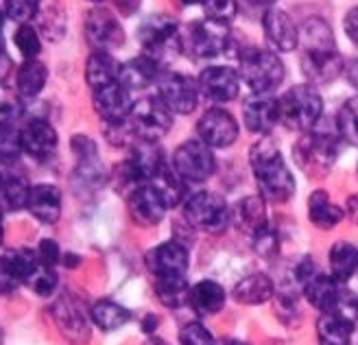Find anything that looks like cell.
I'll list each match as a JSON object with an SVG mask.
<instances>
[{
	"instance_id": "obj_1",
	"label": "cell",
	"mask_w": 358,
	"mask_h": 345,
	"mask_svg": "<svg viewBox=\"0 0 358 345\" xmlns=\"http://www.w3.org/2000/svg\"><path fill=\"white\" fill-rule=\"evenodd\" d=\"M303 55L301 72L313 83H330L343 72V57L336 48L330 24L321 17L303 22Z\"/></svg>"
},
{
	"instance_id": "obj_2",
	"label": "cell",
	"mask_w": 358,
	"mask_h": 345,
	"mask_svg": "<svg viewBox=\"0 0 358 345\" xmlns=\"http://www.w3.org/2000/svg\"><path fill=\"white\" fill-rule=\"evenodd\" d=\"M249 164H252L254 177L260 188V197L264 202L282 204L293 197V173L286 169V162L271 138H262L249 149Z\"/></svg>"
},
{
	"instance_id": "obj_3",
	"label": "cell",
	"mask_w": 358,
	"mask_h": 345,
	"mask_svg": "<svg viewBox=\"0 0 358 345\" xmlns=\"http://www.w3.org/2000/svg\"><path fill=\"white\" fill-rule=\"evenodd\" d=\"M238 77L258 97H268L286 77V70L278 52L260 46H241L236 52Z\"/></svg>"
},
{
	"instance_id": "obj_4",
	"label": "cell",
	"mask_w": 358,
	"mask_h": 345,
	"mask_svg": "<svg viewBox=\"0 0 358 345\" xmlns=\"http://www.w3.org/2000/svg\"><path fill=\"white\" fill-rule=\"evenodd\" d=\"M280 105V122L289 129L308 134L324 114V99L310 83L293 85L289 92L278 99Z\"/></svg>"
},
{
	"instance_id": "obj_5",
	"label": "cell",
	"mask_w": 358,
	"mask_h": 345,
	"mask_svg": "<svg viewBox=\"0 0 358 345\" xmlns=\"http://www.w3.org/2000/svg\"><path fill=\"white\" fill-rule=\"evenodd\" d=\"M295 164L310 177H326L338 157V140L328 132H308L293 147Z\"/></svg>"
},
{
	"instance_id": "obj_6",
	"label": "cell",
	"mask_w": 358,
	"mask_h": 345,
	"mask_svg": "<svg viewBox=\"0 0 358 345\" xmlns=\"http://www.w3.org/2000/svg\"><path fill=\"white\" fill-rule=\"evenodd\" d=\"M231 31L227 24H219L212 20H194L182 29V52L190 59H214L221 52H229Z\"/></svg>"
},
{
	"instance_id": "obj_7",
	"label": "cell",
	"mask_w": 358,
	"mask_h": 345,
	"mask_svg": "<svg viewBox=\"0 0 358 345\" xmlns=\"http://www.w3.org/2000/svg\"><path fill=\"white\" fill-rule=\"evenodd\" d=\"M138 42L145 55L166 66L169 57L182 52V27L169 15H149L138 29Z\"/></svg>"
},
{
	"instance_id": "obj_8",
	"label": "cell",
	"mask_w": 358,
	"mask_h": 345,
	"mask_svg": "<svg viewBox=\"0 0 358 345\" xmlns=\"http://www.w3.org/2000/svg\"><path fill=\"white\" fill-rule=\"evenodd\" d=\"M184 216L194 230L219 234L231 221V208L221 195L201 190V192L192 195L186 202Z\"/></svg>"
},
{
	"instance_id": "obj_9",
	"label": "cell",
	"mask_w": 358,
	"mask_h": 345,
	"mask_svg": "<svg viewBox=\"0 0 358 345\" xmlns=\"http://www.w3.org/2000/svg\"><path fill=\"white\" fill-rule=\"evenodd\" d=\"M173 112L157 97H147L134 103L127 116L138 142H157L173 127Z\"/></svg>"
},
{
	"instance_id": "obj_10",
	"label": "cell",
	"mask_w": 358,
	"mask_h": 345,
	"mask_svg": "<svg viewBox=\"0 0 358 345\" xmlns=\"http://www.w3.org/2000/svg\"><path fill=\"white\" fill-rule=\"evenodd\" d=\"M173 169L184 181L201 184L217 173V157L201 140H186L173 153Z\"/></svg>"
},
{
	"instance_id": "obj_11",
	"label": "cell",
	"mask_w": 358,
	"mask_h": 345,
	"mask_svg": "<svg viewBox=\"0 0 358 345\" xmlns=\"http://www.w3.org/2000/svg\"><path fill=\"white\" fill-rule=\"evenodd\" d=\"M85 40L94 52H110L124 44V31L114 11L107 7H94L85 15Z\"/></svg>"
},
{
	"instance_id": "obj_12",
	"label": "cell",
	"mask_w": 358,
	"mask_h": 345,
	"mask_svg": "<svg viewBox=\"0 0 358 345\" xmlns=\"http://www.w3.org/2000/svg\"><path fill=\"white\" fill-rule=\"evenodd\" d=\"M157 99L173 114H192L199 103V85L182 72H164L157 81Z\"/></svg>"
},
{
	"instance_id": "obj_13",
	"label": "cell",
	"mask_w": 358,
	"mask_h": 345,
	"mask_svg": "<svg viewBox=\"0 0 358 345\" xmlns=\"http://www.w3.org/2000/svg\"><path fill=\"white\" fill-rule=\"evenodd\" d=\"M196 134L210 149H225L238 140V122L227 110L212 107L196 122Z\"/></svg>"
},
{
	"instance_id": "obj_14",
	"label": "cell",
	"mask_w": 358,
	"mask_h": 345,
	"mask_svg": "<svg viewBox=\"0 0 358 345\" xmlns=\"http://www.w3.org/2000/svg\"><path fill=\"white\" fill-rule=\"evenodd\" d=\"M40 258L35 249H17L0 256V295H9L27 284V280L38 271Z\"/></svg>"
},
{
	"instance_id": "obj_15",
	"label": "cell",
	"mask_w": 358,
	"mask_h": 345,
	"mask_svg": "<svg viewBox=\"0 0 358 345\" xmlns=\"http://www.w3.org/2000/svg\"><path fill=\"white\" fill-rule=\"evenodd\" d=\"M196 85H199V94L203 99L212 103H229L238 97L241 77L229 66H210L199 75Z\"/></svg>"
},
{
	"instance_id": "obj_16",
	"label": "cell",
	"mask_w": 358,
	"mask_h": 345,
	"mask_svg": "<svg viewBox=\"0 0 358 345\" xmlns=\"http://www.w3.org/2000/svg\"><path fill=\"white\" fill-rule=\"evenodd\" d=\"M127 210L131 221L140 227H153L159 221H164V214L169 210L164 197L153 184L140 186L127 197Z\"/></svg>"
},
{
	"instance_id": "obj_17",
	"label": "cell",
	"mask_w": 358,
	"mask_h": 345,
	"mask_svg": "<svg viewBox=\"0 0 358 345\" xmlns=\"http://www.w3.org/2000/svg\"><path fill=\"white\" fill-rule=\"evenodd\" d=\"M22 151L35 162H48L57 151L59 136L46 118H31L22 129Z\"/></svg>"
},
{
	"instance_id": "obj_18",
	"label": "cell",
	"mask_w": 358,
	"mask_h": 345,
	"mask_svg": "<svg viewBox=\"0 0 358 345\" xmlns=\"http://www.w3.org/2000/svg\"><path fill=\"white\" fill-rule=\"evenodd\" d=\"M147 267L157 280L159 278H186L188 249L177 241H166L147 253Z\"/></svg>"
},
{
	"instance_id": "obj_19",
	"label": "cell",
	"mask_w": 358,
	"mask_h": 345,
	"mask_svg": "<svg viewBox=\"0 0 358 345\" xmlns=\"http://www.w3.org/2000/svg\"><path fill=\"white\" fill-rule=\"evenodd\" d=\"M52 319L57 321L62 335L73 341L75 345H81L90 339V325L83 308L73 295H62L52 304Z\"/></svg>"
},
{
	"instance_id": "obj_20",
	"label": "cell",
	"mask_w": 358,
	"mask_h": 345,
	"mask_svg": "<svg viewBox=\"0 0 358 345\" xmlns=\"http://www.w3.org/2000/svg\"><path fill=\"white\" fill-rule=\"evenodd\" d=\"M262 29L266 42L280 52H291L299 46V29L293 17L282 9H266L262 15Z\"/></svg>"
},
{
	"instance_id": "obj_21",
	"label": "cell",
	"mask_w": 358,
	"mask_h": 345,
	"mask_svg": "<svg viewBox=\"0 0 358 345\" xmlns=\"http://www.w3.org/2000/svg\"><path fill=\"white\" fill-rule=\"evenodd\" d=\"M92 105H94V112L103 118V122L112 125V122H120L129 116L134 101L129 97L127 87H122L120 83H112L107 87L94 90Z\"/></svg>"
},
{
	"instance_id": "obj_22",
	"label": "cell",
	"mask_w": 358,
	"mask_h": 345,
	"mask_svg": "<svg viewBox=\"0 0 358 345\" xmlns=\"http://www.w3.org/2000/svg\"><path fill=\"white\" fill-rule=\"evenodd\" d=\"M243 120L249 132L268 136L273 127L280 122V105L278 99L271 97H252L243 105Z\"/></svg>"
},
{
	"instance_id": "obj_23",
	"label": "cell",
	"mask_w": 358,
	"mask_h": 345,
	"mask_svg": "<svg viewBox=\"0 0 358 345\" xmlns=\"http://www.w3.org/2000/svg\"><path fill=\"white\" fill-rule=\"evenodd\" d=\"M162 75H164V64H159L157 59L142 52V55L134 57L131 62L122 64L118 83L131 92V90H145L147 85L157 83L162 79Z\"/></svg>"
},
{
	"instance_id": "obj_24",
	"label": "cell",
	"mask_w": 358,
	"mask_h": 345,
	"mask_svg": "<svg viewBox=\"0 0 358 345\" xmlns=\"http://www.w3.org/2000/svg\"><path fill=\"white\" fill-rule=\"evenodd\" d=\"M301 288H303V295H306V300L315 308H319L321 313H332L343 302L338 282L328 274H321V271L313 274L306 282L301 284Z\"/></svg>"
},
{
	"instance_id": "obj_25",
	"label": "cell",
	"mask_w": 358,
	"mask_h": 345,
	"mask_svg": "<svg viewBox=\"0 0 358 345\" xmlns=\"http://www.w3.org/2000/svg\"><path fill=\"white\" fill-rule=\"evenodd\" d=\"M27 210L44 225H55L62 216V190L55 184L31 186Z\"/></svg>"
},
{
	"instance_id": "obj_26",
	"label": "cell",
	"mask_w": 358,
	"mask_h": 345,
	"mask_svg": "<svg viewBox=\"0 0 358 345\" xmlns=\"http://www.w3.org/2000/svg\"><path fill=\"white\" fill-rule=\"evenodd\" d=\"M354 335V319L341 311L324 313L317 321L319 345H350Z\"/></svg>"
},
{
	"instance_id": "obj_27",
	"label": "cell",
	"mask_w": 358,
	"mask_h": 345,
	"mask_svg": "<svg viewBox=\"0 0 358 345\" xmlns=\"http://www.w3.org/2000/svg\"><path fill=\"white\" fill-rule=\"evenodd\" d=\"M188 304L199 317H210L223 311L225 306V290L219 282L214 280H201L194 286H190Z\"/></svg>"
},
{
	"instance_id": "obj_28",
	"label": "cell",
	"mask_w": 358,
	"mask_h": 345,
	"mask_svg": "<svg viewBox=\"0 0 358 345\" xmlns=\"http://www.w3.org/2000/svg\"><path fill=\"white\" fill-rule=\"evenodd\" d=\"M231 221H234L243 232H247L249 236H254L258 230L268 225L264 199L260 195L243 197L241 202L234 206V210H231Z\"/></svg>"
},
{
	"instance_id": "obj_29",
	"label": "cell",
	"mask_w": 358,
	"mask_h": 345,
	"mask_svg": "<svg viewBox=\"0 0 358 345\" xmlns=\"http://www.w3.org/2000/svg\"><path fill=\"white\" fill-rule=\"evenodd\" d=\"M122 64L116 62L112 52H92L85 64V81L92 90H101L112 83H118Z\"/></svg>"
},
{
	"instance_id": "obj_30",
	"label": "cell",
	"mask_w": 358,
	"mask_h": 345,
	"mask_svg": "<svg viewBox=\"0 0 358 345\" xmlns=\"http://www.w3.org/2000/svg\"><path fill=\"white\" fill-rule=\"evenodd\" d=\"M308 219L319 230H332L345 219V210L334 206L326 190H315L308 199Z\"/></svg>"
},
{
	"instance_id": "obj_31",
	"label": "cell",
	"mask_w": 358,
	"mask_h": 345,
	"mask_svg": "<svg viewBox=\"0 0 358 345\" xmlns=\"http://www.w3.org/2000/svg\"><path fill=\"white\" fill-rule=\"evenodd\" d=\"M48 81V68L40 59L24 62L15 72V92L24 99H35Z\"/></svg>"
},
{
	"instance_id": "obj_32",
	"label": "cell",
	"mask_w": 358,
	"mask_h": 345,
	"mask_svg": "<svg viewBox=\"0 0 358 345\" xmlns=\"http://www.w3.org/2000/svg\"><path fill=\"white\" fill-rule=\"evenodd\" d=\"M358 271V247L348 243V241H338L330 249V276L343 284L354 278Z\"/></svg>"
},
{
	"instance_id": "obj_33",
	"label": "cell",
	"mask_w": 358,
	"mask_h": 345,
	"mask_svg": "<svg viewBox=\"0 0 358 345\" xmlns=\"http://www.w3.org/2000/svg\"><path fill=\"white\" fill-rule=\"evenodd\" d=\"M271 295H273V280L264 274L247 276L234 288V300L241 304H249V306L264 304L271 300Z\"/></svg>"
},
{
	"instance_id": "obj_34",
	"label": "cell",
	"mask_w": 358,
	"mask_h": 345,
	"mask_svg": "<svg viewBox=\"0 0 358 345\" xmlns=\"http://www.w3.org/2000/svg\"><path fill=\"white\" fill-rule=\"evenodd\" d=\"M90 317H92L94 325H99L101 330L112 332V330L122 328V325L131 319V313H129V308L120 306L118 302L101 300V302H96L92 306V311H90Z\"/></svg>"
},
{
	"instance_id": "obj_35",
	"label": "cell",
	"mask_w": 358,
	"mask_h": 345,
	"mask_svg": "<svg viewBox=\"0 0 358 345\" xmlns=\"http://www.w3.org/2000/svg\"><path fill=\"white\" fill-rule=\"evenodd\" d=\"M35 20H38L35 29L48 42H59L68 33V15L59 5H48L46 9L40 7V13Z\"/></svg>"
},
{
	"instance_id": "obj_36",
	"label": "cell",
	"mask_w": 358,
	"mask_h": 345,
	"mask_svg": "<svg viewBox=\"0 0 358 345\" xmlns=\"http://www.w3.org/2000/svg\"><path fill=\"white\" fill-rule=\"evenodd\" d=\"M151 184L159 190V195L164 197L169 208H175L184 202V195H186L184 179L177 175V171L173 167H169V162L159 169V173L155 175V179L151 181Z\"/></svg>"
},
{
	"instance_id": "obj_37",
	"label": "cell",
	"mask_w": 358,
	"mask_h": 345,
	"mask_svg": "<svg viewBox=\"0 0 358 345\" xmlns=\"http://www.w3.org/2000/svg\"><path fill=\"white\" fill-rule=\"evenodd\" d=\"M31 186L22 177L17 175H3V184H0V202L9 212H20L29 204Z\"/></svg>"
},
{
	"instance_id": "obj_38",
	"label": "cell",
	"mask_w": 358,
	"mask_h": 345,
	"mask_svg": "<svg viewBox=\"0 0 358 345\" xmlns=\"http://www.w3.org/2000/svg\"><path fill=\"white\" fill-rule=\"evenodd\" d=\"M155 293L164 306L169 308H179L188 304L190 286L186 278H159L155 280Z\"/></svg>"
},
{
	"instance_id": "obj_39",
	"label": "cell",
	"mask_w": 358,
	"mask_h": 345,
	"mask_svg": "<svg viewBox=\"0 0 358 345\" xmlns=\"http://www.w3.org/2000/svg\"><path fill=\"white\" fill-rule=\"evenodd\" d=\"M336 129L348 144L358 147V97L348 99L336 114Z\"/></svg>"
},
{
	"instance_id": "obj_40",
	"label": "cell",
	"mask_w": 358,
	"mask_h": 345,
	"mask_svg": "<svg viewBox=\"0 0 358 345\" xmlns=\"http://www.w3.org/2000/svg\"><path fill=\"white\" fill-rule=\"evenodd\" d=\"M22 134L13 127H0V164L11 167L22 155Z\"/></svg>"
},
{
	"instance_id": "obj_41",
	"label": "cell",
	"mask_w": 358,
	"mask_h": 345,
	"mask_svg": "<svg viewBox=\"0 0 358 345\" xmlns=\"http://www.w3.org/2000/svg\"><path fill=\"white\" fill-rule=\"evenodd\" d=\"M24 114V103L20 94L11 87H0V127H13Z\"/></svg>"
},
{
	"instance_id": "obj_42",
	"label": "cell",
	"mask_w": 358,
	"mask_h": 345,
	"mask_svg": "<svg viewBox=\"0 0 358 345\" xmlns=\"http://www.w3.org/2000/svg\"><path fill=\"white\" fill-rule=\"evenodd\" d=\"M13 44L20 50V55L31 62V59H38L40 50H42V35L38 33L33 24H24V27H17L15 35H13Z\"/></svg>"
},
{
	"instance_id": "obj_43",
	"label": "cell",
	"mask_w": 358,
	"mask_h": 345,
	"mask_svg": "<svg viewBox=\"0 0 358 345\" xmlns=\"http://www.w3.org/2000/svg\"><path fill=\"white\" fill-rule=\"evenodd\" d=\"M40 3H35V0H13V3H7L5 5V15L9 17V20L17 22L20 27L24 24H31L35 17H38L40 13Z\"/></svg>"
},
{
	"instance_id": "obj_44",
	"label": "cell",
	"mask_w": 358,
	"mask_h": 345,
	"mask_svg": "<svg viewBox=\"0 0 358 345\" xmlns=\"http://www.w3.org/2000/svg\"><path fill=\"white\" fill-rule=\"evenodd\" d=\"M252 245L256 249L258 256L262 258H273L278 249H280V241H278V234L271 225H264L262 230H258L252 236Z\"/></svg>"
},
{
	"instance_id": "obj_45",
	"label": "cell",
	"mask_w": 358,
	"mask_h": 345,
	"mask_svg": "<svg viewBox=\"0 0 358 345\" xmlns=\"http://www.w3.org/2000/svg\"><path fill=\"white\" fill-rule=\"evenodd\" d=\"M206 9V17L212 22L219 24H231V20L238 13V3H231V0H217V3H203L201 5Z\"/></svg>"
},
{
	"instance_id": "obj_46",
	"label": "cell",
	"mask_w": 358,
	"mask_h": 345,
	"mask_svg": "<svg viewBox=\"0 0 358 345\" xmlns=\"http://www.w3.org/2000/svg\"><path fill=\"white\" fill-rule=\"evenodd\" d=\"M57 282H59V278H57V274H55V269H46V267H40L35 274L29 278V286H31V290L33 293H38L40 297H48L52 290L57 288Z\"/></svg>"
},
{
	"instance_id": "obj_47",
	"label": "cell",
	"mask_w": 358,
	"mask_h": 345,
	"mask_svg": "<svg viewBox=\"0 0 358 345\" xmlns=\"http://www.w3.org/2000/svg\"><path fill=\"white\" fill-rule=\"evenodd\" d=\"M179 343L182 345H217L212 332L199 321H190L184 325L182 332H179Z\"/></svg>"
},
{
	"instance_id": "obj_48",
	"label": "cell",
	"mask_w": 358,
	"mask_h": 345,
	"mask_svg": "<svg viewBox=\"0 0 358 345\" xmlns=\"http://www.w3.org/2000/svg\"><path fill=\"white\" fill-rule=\"evenodd\" d=\"M38 258H40V265L42 267H46V269H55V265L62 260V249H59V245L52 241V239H44V241H40V245H38Z\"/></svg>"
},
{
	"instance_id": "obj_49",
	"label": "cell",
	"mask_w": 358,
	"mask_h": 345,
	"mask_svg": "<svg viewBox=\"0 0 358 345\" xmlns=\"http://www.w3.org/2000/svg\"><path fill=\"white\" fill-rule=\"evenodd\" d=\"M70 147H73L77 160H90V157H99L96 153V142L92 138H87L83 134H77L70 140Z\"/></svg>"
},
{
	"instance_id": "obj_50",
	"label": "cell",
	"mask_w": 358,
	"mask_h": 345,
	"mask_svg": "<svg viewBox=\"0 0 358 345\" xmlns=\"http://www.w3.org/2000/svg\"><path fill=\"white\" fill-rule=\"evenodd\" d=\"M343 29H345V35L350 38V42L358 46V5L348 11L345 20H343Z\"/></svg>"
},
{
	"instance_id": "obj_51",
	"label": "cell",
	"mask_w": 358,
	"mask_h": 345,
	"mask_svg": "<svg viewBox=\"0 0 358 345\" xmlns=\"http://www.w3.org/2000/svg\"><path fill=\"white\" fill-rule=\"evenodd\" d=\"M11 70H13V62H11V57H9V52H7V46H5L3 35H0V87H3V83H5L7 77L11 75Z\"/></svg>"
},
{
	"instance_id": "obj_52",
	"label": "cell",
	"mask_w": 358,
	"mask_h": 345,
	"mask_svg": "<svg viewBox=\"0 0 358 345\" xmlns=\"http://www.w3.org/2000/svg\"><path fill=\"white\" fill-rule=\"evenodd\" d=\"M345 214L350 216V219L354 223H358V195H352L348 199V204H345Z\"/></svg>"
},
{
	"instance_id": "obj_53",
	"label": "cell",
	"mask_w": 358,
	"mask_h": 345,
	"mask_svg": "<svg viewBox=\"0 0 358 345\" xmlns=\"http://www.w3.org/2000/svg\"><path fill=\"white\" fill-rule=\"evenodd\" d=\"M348 79H350V83L358 90V59H354V62L348 66Z\"/></svg>"
},
{
	"instance_id": "obj_54",
	"label": "cell",
	"mask_w": 358,
	"mask_h": 345,
	"mask_svg": "<svg viewBox=\"0 0 358 345\" xmlns=\"http://www.w3.org/2000/svg\"><path fill=\"white\" fill-rule=\"evenodd\" d=\"M157 317H147L145 321H142V330H145V332H153L155 328H157Z\"/></svg>"
},
{
	"instance_id": "obj_55",
	"label": "cell",
	"mask_w": 358,
	"mask_h": 345,
	"mask_svg": "<svg viewBox=\"0 0 358 345\" xmlns=\"http://www.w3.org/2000/svg\"><path fill=\"white\" fill-rule=\"evenodd\" d=\"M5 241V225H3V210H0V245Z\"/></svg>"
},
{
	"instance_id": "obj_56",
	"label": "cell",
	"mask_w": 358,
	"mask_h": 345,
	"mask_svg": "<svg viewBox=\"0 0 358 345\" xmlns=\"http://www.w3.org/2000/svg\"><path fill=\"white\" fill-rule=\"evenodd\" d=\"M145 345H169L166 341H162V339H149Z\"/></svg>"
},
{
	"instance_id": "obj_57",
	"label": "cell",
	"mask_w": 358,
	"mask_h": 345,
	"mask_svg": "<svg viewBox=\"0 0 358 345\" xmlns=\"http://www.w3.org/2000/svg\"><path fill=\"white\" fill-rule=\"evenodd\" d=\"M219 345H247V343H243V341H223V343H219Z\"/></svg>"
},
{
	"instance_id": "obj_58",
	"label": "cell",
	"mask_w": 358,
	"mask_h": 345,
	"mask_svg": "<svg viewBox=\"0 0 358 345\" xmlns=\"http://www.w3.org/2000/svg\"><path fill=\"white\" fill-rule=\"evenodd\" d=\"M3 22H5V13L0 11V29H3Z\"/></svg>"
},
{
	"instance_id": "obj_59",
	"label": "cell",
	"mask_w": 358,
	"mask_h": 345,
	"mask_svg": "<svg viewBox=\"0 0 358 345\" xmlns=\"http://www.w3.org/2000/svg\"><path fill=\"white\" fill-rule=\"evenodd\" d=\"M356 319H358V297H356Z\"/></svg>"
},
{
	"instance_id": "obj_60",
	"label": "cell",
	"mask_w": 358,
	"mask_h": 345,
	"mask_svg": "<svg viewBox=\"0 0 358 345\" xmlns=\"http://www.w3.org/2000/svg\"><path fill=\"white\" fill-rule=\"evenodd\" d=\"M0 184H3V175H0Z\"/></svg>"
},
{
	"instance_id": "obj_61",
	"label": "cell",
	"mask_w": 358,
	"mask_h": 345,
	"mask_svg": "<svg viewBox=\"0 0 358 345\" xmlns=\"http://www.w3.org/2000/svg\"><path fill=\"white\" fill-rule=\"evenodd\" d=\"M356 171H358V167H356Z\"/></svg>"
}]
</instances>
